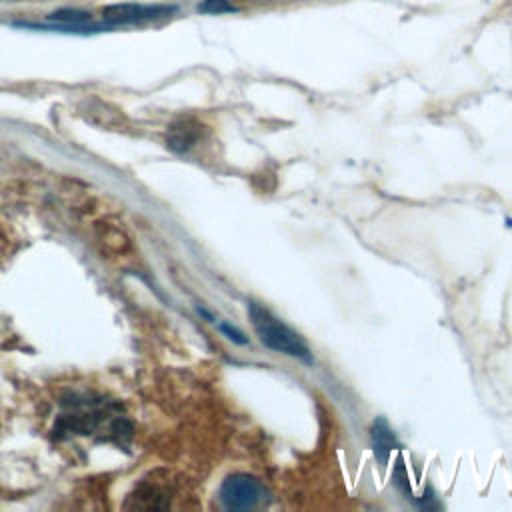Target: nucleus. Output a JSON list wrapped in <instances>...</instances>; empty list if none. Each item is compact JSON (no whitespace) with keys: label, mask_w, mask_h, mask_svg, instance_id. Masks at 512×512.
<instances>
[{"label":"nucleus","mask_w":512,"mask_h":512,"mask_svg":"<svg viewBox=\"0 0 512 512\" xmlns=\"http://www.w3.org/2000/svg\"><path fill=\"white\" fill-rule=\"evenodd\" d=\"M178 12L174 4H110L102 10V16L110 24H140L160 18H168Z\"/></svg>","instance_id":"4"},{"label":"nucleus","mask_w":512,"mask_h":512,"mask_svg":"<svg viewBox=\"0 0 512 512\" xmlns=\"http://www.w3.org/2000/svg\"><path fill=\"white\" fill-rule=\"evenodd\" d=\"M218 330L234 344H240V346H246L250 340L244 336L242 330H238L236 326H232L230 322H218Z\"/></svg>","instance_id":"10"},{"label":"nucleus","mask_w":512,"mask_h":512,"mask_svg":"<svg viewBox=\"0 0 512 512\" xmlns=\"http://www.w3.org/2000/svg\"><path fill=\"white\" fill-rule=\"evenodd\" d=\"M238 8L230 0H202L198 4V12L202 14H230Z\"/></svg>","instance_id":"8"},{"label":"nucleus","mask_w":512,"mask_h":512,"mask_svg":"<svg viewBox=\"0 0 512 512\" xmlns=\"http://www.w3.org/2000/svg\"><path fill=\"white\" fill-rule=\"evenodd\" d=\"M132 510H164L170 506V486L160 478L142 480L124 504Z\"/></svg>","instance_id":"5"},{"label":"nucleus","mask_w":512,"mask_h":512,"mask_svg":"<svg viewBox=\"0 0 512 512\" xmlns=\"http://www.w3.org/2000/svg\"><path fill=\"white\" fill-rule=\"evenodd\" d=\"M202 138V124L192 116H182L168 126L166 144L172 152L184 154Z\"/></svg>","instance_id":"6"},{"label":"nucleus","mask_w":512,"mask_h":512,"mask_svg":"<svg viewBox=\"0 0 512 512\" xmlns=\"http://www.w3.org/2000/svg\"><path fill=\"white\" fill-rule=\"evenodd\" d=\"M54 432L58 436H98L110 442H122L130 436V422L122 408L110 398L76 392L62 402Z\"/></svg>","instance_id":"1"},{"label":"nucleus","mask_w":512,"mask_h":512,"mask_svg":"<svg viewBox=\"0 0 512 512\" xmlns=\"http://www.w3.org/2000/svg\"><path fill=\"white\" fill-rule=\"evenodd\" d=\"M370 440H372L374 456H376V460H378L380 466H386L388 460H390L392 450L400 448V442H398V438H396L392 426L388 424V420H386L384 416H378V418L372 422Z\"/></svg>","instance_id":"7"},{"label":"nucleus","mask_w":512,"mask_h":512,"mask_svg":"<svg viewBox=\"0 0 512 512\" xmlns=\"http://www.w3.org/2000/svg\"><path fill=\"white\" fill-rule=\"evenodd\" d=\"M218 498L226 510L248 512L262 506L268 500V490L256 476L236 472L222 480Z\"/></svg>","instance_id":"3"},{"label":"nucleus","mask_w":512,"mask_h":512,"mask_svg":"<svg viewBox=\"0 0 512 512\" xmlns=\"http://www.w3.org/2000/svg\"><path fill=\"white\" fill-rule=\"evenodd\" d=\"M48 18L50 20H60V22H66V24H82V22L90 20V14L80 12V10H60V12L50 14Z\"/></svg>","instance_id":"9"},{"label":"nucleus","mask_w":512,"mask_h":512,"mask_svg":"<svg viewBox=\"0 0 512 512\" xmlns=\"http://www.w3.org/2000/svg\"><path fill=\"white\" fill-rule=\"evenodd\" d=\"M246 310H248V318H250V324H252L256 336L268 350L290 356V358H298L300 362H304L308 366L314 364V356H312L308 342L294 328H290L284 320H280L266 306H262L260 302H254V300H248Z\"/></svg>","instance_id":"2"}]
</instances>
